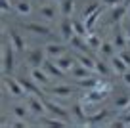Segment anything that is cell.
I'll return each mask as SVG.
<instances>
[{"label":"cell","mask_w":130,"mask_h":128,"mask_svg":"<svg viewBox=\"0 0 130 128\" xmlns=\"http://www.w3.org/2000/svg\"><path fill=\"white\" fill-rule=\"evenodd\" d=\"M17 27L23 33H29V35H32V36H40V38H50V36H54L52 27H48V25H44V23H38V21H27V23L21 21V23H17Z\"/></svg>","instance_id":"6da1fadb"},{"label":"cell","mask_w":130,"mask_h":128,"mask_svg":"<svg viewBox=\"0 0 130 128\" xmlns=\"http://www.w3.org/2000/svg\"><path fill=\"white\" fill-rule=\"evenodd\" d=\"M15 48L12 46V42L4 38V44H2V75H13V69H15Z\"/></svg>","instance_id":"7a4b0ae2"},{"label":"cell","mask_w":130,"mask_h":128,"mask_svg":"<svg viewBox=\"0 0 130 128\" xmlns=\"http://www.w3.org/2000/svg\"><path fill=\"white\" fill-rule=\"evenodd\" d=\"M2 86H4L6 92H10L12 98H27V92L25 88L21 86L19 78L17 76H12V75H2Z\"/></svg>","instance_id":"3957f363"},{"label":"cell","mask_w":130,"mask_h":128,"mask_svg":"<svg viewBox=\"0 0 130 128\" xmlns=\"http://www.w3.org/2000/svg\"><path fill=\"white\" fill-rule=\"evenodd\" d=\"M44 103H46V111H48V115L57 117V119H63V120H67L69 124L73 122V115H71V109L61 107L59 103H56V101L50 100V98H44Z\"/></svg>","instance_id":"277c9868"},{"label":"cell","mask_w":130,"mask_h":128,"mask_svg":"<svg viewBox=\"0 0 130 128\" xmlns=\"http://www.w3.org/2000/svg\"><path fill=\"white\" fill-rule=\"evenodd\" d=\"M8 36H10V42H12V46L15 48L17 54L27 52V42H25V36H23V33H21L19 27H12L10 33H8Z\"/></svg>","instance_id":"5b68a950"},{"label":"cell","mask_w":130,"mask_h":128,"mask_svg":"<svg viewBox=\"0 0 130 128\" xmlns=\"http://www.w3.org/2000/svg\"><path fill=\"white\" fill-rule=\"evenodd\" d=\"M25 103H27L29 111H31L32 117H42L46 115V103H44V98H38V96H27V100H25Z\"/></svg>","instance_id":"8992f818"},{"label":"cell","mask_w":130,"mask_h":128,"mask_svg":"<svg viewBox=\"0 0 130 128\" xmlns=\"http://www.w3.org/2000/svg\"><path fill=\"white\" fill-rule=\"evenodd\" d=\"M27 63L31 65V67H42L44 65V61L48 59V54H46V48L42 46V48H32L27 52Z\"/></svg>","instance_id":"52a82bcc"},{"label":"cell","mask_w":130,"mask_h":128,"mask_svg":"<svg viewBox=\"0 0 130 128\" xmlns=\"http://www.w3.org/2000/svg\"><path fill=\"white\" fill-rule=\"evenodd\" d=\"M113 115L111 109H100V111H94V113H88L86 117V122L88 126H98V124H105V122H111L109 117Z\"/></svg>","instance_id":"ba28073f"},{"label":"cell","mask_w":130,"mask_h":128,"mask_svg":"<svg viewBox=\"0 0 130 128\" xmlns=\"http://www.w3.org/2000/svg\"><path fill=\"white\" fill-rule=\"evenodd\" d=\"M21 82V86L25 88L27 96H38V98H46V94L40 90V84L37 80H32V76H17Z\"/></svg>","instance_id":"9c48e42d"},{"label":"cell","mask_w":130,"mask_h":128,"mask_svg":"<svg viewBox=\"0 0 130 128\" xmlns=\"http://www.w3.org/2000/svg\"><path fill=\"white\" fill-rule=\"evenodd\" d=\"M69 42H48V44L44 46L46 48V54H48V57H52V59H57V57L65 56V54L69 52Z\"/></svg>","instance_id":"30bf717a"},{"label":"cell","mask_w":130,"mask_h":128,"mask_svg":"<svg viewBox=\"0 0 130 128\" xmlns=\"http://www.w3.org/2000/svg\"><path fill=\"white\" fill-rule=\"evenodd\" d=\"M109 96V90H103V88H92V90H86V98H84V103H102L105 98Z\"/></svg>","instance_id":"8fae6325"},{"label":"cell","mask_w":130,"mask_h":128,"mask_svg":"<svg viewBox=\"0 0 130 128\" xmlns=\"http://www.w3.org/2000/svg\"><path fill=\"white\" fill-rule=\"evenodd\" d=\"M109 10H111L109 12V23H122L126 19V15H128V6H124V4L113 6Z\"/></svg>","instance_id":"7c38bea8"},{"label":"cell","mask_w":130,"mask_h":128,"mask_svg":"<svg viewBox=\"0 0 130 128\" xmlns=\"http://www.w3.org/2000/svg\"><path fill=\"white\" fill-rule=\"evenodd\" d=\"M42 69H44V71L48 73V75L52 76V78H59V80H61V78H65V75H67L65 71H61V69H59V65H57L56 61L52 59V57H48V59L44 61Z\"/></svg>","instance_id":"4fadbf2b"},{"label":"cell","mask_w":130,"mask_h":128,"mask_svg":"<svg viewBox=\"0 0 130 128\" xmlns=\"http://www.w3.org/2000/svg\"><path fill=\"white\" fill-rule=\"evenodd\" d=\"M113 44L117 50H126V46H128V38H126L124 31H122V25H119V23L113 31Z\"/></svg>","instance_id":"5bb4252c"},{"label":"cell","mask_w":130,"mask_h":128,"mask_svg":"<svg viewBox=\"0 0 130 128\" xmlns=\"http://www.w3.org/2000/svg\"><path fill=\"white\" fill-rule=\"evenodd\" d=\"M59 33H61V38L65 42H69L71 38L75 36V29H73V19L71 17H63L59 23Z\"/></svg>","instance_id":"9a60e30c"},{"label":"cell","mask_w":130,"mask_h":128,"mask_svg":"<svg viewBox=\"0 0 130 128\" xmlns=\"http://www.w3.org/2000/svg\"><path fill=\"white\" fill-rule=\"evenodd\" d=\"M54 61H56V63L59 65V69L65 71V73H71L73 67L77 65V57H75V54H65V56L57 57V59H54Z\"/></svg>","instance_id":"2e32d148"},{"label":"cell","mask_w":130,"mask_h":128,"mask_svg":"<svg viewBox=\"0 0 130 128\" xmlns=\"http://www.w3.org/2000/svg\"><path fill=\"white\" fill-rule=\"evenodd\" d=\"M100 82H102V78L100 76H86V78H78L75 80V86L80 90H92V88H98L100 86Z\"/></svg>","instance_id":"e0dca14e"},{"label":"cell","mask_w":130,"mask_h":128,"mask_svg":"<svg viewBox=\"0 0 130 128\" xmlns=\"http://www.w3.org/2000/svg\"><path fill=\"white\" fill-rule=\"evenodd\" d=\"M48 94L50 96H56V98H69L75 94V88L71 84H57V86L48 90Z\"/></svg>","instance_id":"ac0fdd59"},{"label":"cell","mask_w":130,"mask_h":128,"mask_svg":"<svg viewBox=\"0 0 130 128\" xmlns=\"http://www.w3.org/2000/svg\"><path fill=\"white\" fill-rule=\"evenodd\" d=\"M75 57H77V61H78L80 65H84V67L92 69V71L96 69V59H98V57L92 56L90 52L84 54V52H77V50H75ZM94 73H96V71H94Z\"/></svg>","instance_id":"d6986e66"},{"label":"cell","mask_w":130,"mask_h":128,"mask_svg":"<svg viewBox=\"0 0 130 128\" xmlns=\"http://www.w3.org/2000/svg\"><path fill=\"white\" fill-rule=\"evenodd\" d=\"M31 76H32V80H37L40 86H48L50 78H52L42 67H31Z\"/></svg>","instance_id":"ffe728a7"},{"label":"cell","mask_w":130,"mask_h":128,"mask_svg":"<svg viewBox=\"0 0 130 128\" xmlns=\"http://www.w3.org/2000/svg\"><path fill=\"white\" fill-rule=\"evenodd\" d=\"M38 15H40L44 21H54L56 15H57V8L54 4H44V6L38 8Z\"/></svg>","instance_id":"44dd1931"},{"label":"cell","mask_w":130,"mask_h":128,"mask_svg":"<svg viewBox=\"0 0 130 128\" xmlns=\"http://www.w3.org/2000/svg\"><path fill=\"white\" fill-rule=\"evenodd\" d=\"M111 67H113V71H115V75H124V73L126 71H128V65H126V61L124 59H122V57L121 56H113V57H111Z\"/></svg>","instance_id":"7402d4cb"},{"label":"cell","mask_w":130,"mask_h":128,"mask_svg":"<svg viewBox=\"0 0 130 128\" xmlns=\"http://www.w3.org/2000/svg\"><path fill=\"white\" fill-rule=\"evenodd\" d=\"M94 71L88 67H84V65H80L77 61V65L73 67V71H71V76H73V80H78V78H86V76H92Z\"/></svg>","instance_id":"603a6c76"},{"label":"cell","mask_w":130,"mask_h":128,"mask_svg":"<svg viewBox=\"0 0 130 128\" xmlns=\"http://www.w3.org/2000/svg\"><path fill=\"white\" fill-rule=\"evenodd\" d=\"M13 10H15V13H19V15H29V13L32 12V6L29 0H15L13 2Z\"/></svg>","instance_id":"cb8c5ba5"},{"label":"cell","mask_w":130,"mask_h":128,"mask_svg":"<svg viewBox=\"0 0 130 128\" xmlns=\"http://www.w3.org/2000/svg\"><path fill=\"white\" fill-rule=\"evenodd\" d=\"M102 42H103V38L100 35H96L94 31L88 33V36H86V44H88V48L92 50V52H98L100 46H102Z\"/></svg>","instance_id":"d4e9b609"},{"label":"cell","mask_w":130,"mask_h":128,"mask_svg":"<svg viewBox=\"0 0 130 128\" xmlns=\"http://www.w3.org/2000/svg\"><path fill=\"white\" fill-rule=\"evenodd\" d=\"M94 71H96L100 76H113L115 75L113 67H109L103 59H96V69H94Z\"/></svg>","instance_id":"484cf974"},{"label":"cell","mask_w":130,"mask_h":128,"mask_svg":"<svg viewBox=\"0 0 130 128\" xmlns=\"http://www.w3.org/2000/svg\"><path fill=\"white\" fill-rule=\"evenodd\" d=\"M10 111H12V117H15V119H23V120H27L29 115H31L27 103H25V105H12Z\"/></svg>","instance_id":"4316f807"},{"label":"cell","mask_w":130,"mask_h":128,"mask_svg":"<svg viewBox=\"0 0 130 128\" xmlns=\"http://www.w3.org/2000/svg\"><path fill=\"white\" fill-rule=\"evenodd\" d=\"M73 29H75V35H78V36H88V27H86V21H82V19H78V17H75L73 19Z\"/></svg>","instance_id":"83f0119b"},{"label":"cell","mask_w":130,"mask_h":128,"mask_svg":"<svg viewBox=\"0 0 130 128\" xmlns=\"http://www.w3.org/2000/svg\"><path fill=\"white\" fill-rule=\"evenodd\" d=\"M73 10H75V0H63V2H59V12L63 17H71Z\"/></svg>","instance_id":"f1b7e54d"},{"label":"cell","mask_w":130,"mask_h":128,"mask_svg":"<svg viewBox=\"0 0 130 128\" xmlns=\"http://www.w3.org/2000/svg\"><path fill=\"white\" fill-rule=\"evenodd\" d=\"M115 44H113V40H111V42H107V40H103L102 42V46H100V50H98V52L102 54L103 57H113V52H115Z\"/></svg>","instance_id":"f546056e"},{"label":"cell","mask_w":130,"mask_h":128,"mask_svg":"<svg viewBox=\"0 0 130 128\" xmlns=\"http://www.w3.org/2000/svg\"><path fill=\"white\" fill-rule=\"evenodd\" d=\"M128 103H130V94H121L119 98H115L113 107H115V109H121V111H124V109L128 107Z\"/></svg>","instance_id":"4dcf8cb0"},{"label":"cell","mask_w":130,"mask_h":128,"mask_svg":"<svg viewBox=\"0 0 130 128\" xmlns=\"http://www.w3.org/2000/svg\"><path fill=\"white\" fill-rule=\"evenodd\" d=\"M102 6H103V4H102V0H94V2H90V4L86 6L84 10H82V15H84V17L92 15V13H94V12H98V10L102 8Z\"/></svg>","instance_id":"1f68e13d"},{"label":"cell","mask_w":130,"mask_h":128,"mask_svg":"<svg viewBox=\"0 0 130 128\" xmlns=\"http://www.w3.org/2000/svg\"><path fill=\"white\" fill-rule=\"evenodd\" d=\"M100 17H102V8L98 10V12H94L92 15L86 17V27H88V31H94V27H96V23H98Z\"/></svg>","instance_id":"d6a6232c"},{"label":"cell","mask_w":130,"mask_h":128,"mask_svg":"<svg viewBox=\"0 0 130 128\" xmlns=\"http://www.w3.org/2000/svg\"><path fill=\"white\" fill-rule=\"evenodd\" d=\"M0 10H2V15H6L10 10H13V2H10V0H0Z\"/></svg>","instance_id":"836d02e7"},{"label":"cell","mask_w":130,"mask_h":128,"mask_svg":"<svg viewBox=\"0 0 130 128\" xmlns=\"http://www.w3.org/2000/svg\"><path fill=\"white\" fill-rule=\"evenodd\" d=\"M102 4L105 6V8H113V6L124 4V0H102Z\"/></svg>","instance_id":"e575fe53"},{"label":"cell","mask_w":130,"mask_h":128,"mask_svg":"<svg viewBox=\"0 0 130 128\" xmlns=\"http://www.w3.org/2000/svg\"><path fill=\"white\" fill-rule=\"evenodd\" d=\"M122 31H124V35H126V38H128V44H130V19H126V21H122Z\"/></svg>","instance_id":"d590c367"},{"label":"cell","mask_w":130,"mask_h":128,"mask_svg":"<svg viewBox=\"0 0 130 128\" xmlns=\"http://www.w3.org/2000/svg\"><path fill=\"white\" fill-rule=\"evenodd\" d=\"M119 56H121L122 59L126 61V65H128V67H130V54L126 52V50H121V52H119Z\"/></svg>","instance_id":"8d00e7d4"},{"label":"cell","mask_w":130,"mask_h":128,"mask_svg":"<svg viewBox=\"0 0 130 128\" xmlns=\"http://www.w3.org/2000/svg\"><path fill=\"white\" fill-rule=\"evenodd\" d=\"M122 82H124L126 86H130V69L124 73V75H122Z\"/></svg>","instance_id":"74e56055"},{"label":"cell","mask_w":130,"mask_h":128,"mask_svg":"<svg viewBox=\"0 0 130 128\" xmlns=\"http://www.w3.org/2000/svg\"><path fill=\"white\" fill-rule=\"evenodd\" d=\"M122 113H130V103H128V107H126V109H124Z\"/></svg>","instance_id":"f35d334b"},{"label":"cell","mask_w":130,"mask_h":128,"mask_svg":"<svg viewBox=\"0 0 130 128\" xmlns=\"http://www.w3.org/2000/svg\"><path fill=\"white\" fill-rule=\"evenodd\" d=\"M124 6H128V8H130V0H124Z\"/></svg>","instance_id":"ab89813d"},{"label":"cell","mask_w":130,"mask_h":128,"mask_svg":"<svg viewBox=\"0 0 130 128\" xmlns=\"http://www.w3.org/2000/svg\"><path fill=\"white\" fill-rule=\"evenodd\" d=\"M56 2H57V4H59V2H63V0H56Z\"/></svg>","instance_id":"60d3db41"},{"label":"cell","mask_w":130,"mask_h":128,"mask_svg":"<svg viewBox=\"0 0 130 128\" xmlns=\"http://www.w3.org/2000/svg\"><path fill=\"white\" fill-rule=\"evenodd\" d=\"M128 15H130V8H128Z\"/></svg>","instance_id":"b9f144b4"}]
</instances>
